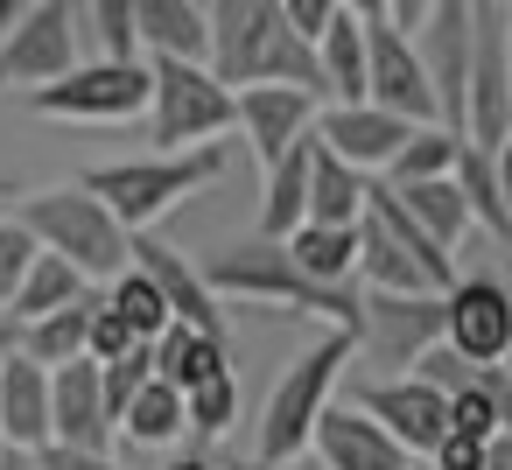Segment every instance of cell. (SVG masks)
Masks as SVG:
<instances>
[{"label": "cell", "instance_id": "obj_34", "mask_svg": "<svg viewBox=\"0 0 512 470\" xmlns=\"http://www.w3.org/2000/svg\"><path fill=\"white\" fill-rule=\"evenodd\" d=\"M29 260H36V232H29L15 211H0V309H8V295L22 288Z\"/></svg>", "mask_w": 512, "mask_h": 470}, {"label": "cell", "instance_id": "obj_21", "mask_svg": "<svg viewBox=\"0 0 512 470\" xmlns=\"http://www.w3.org/2000/svg\"><path fill=\"white\" fill-rule=\"evenodd\" d=\"M309 141H288L274 162H267V190H260V239H288L302 218H309Z\"/></svg>", "mask_w": 512, "mask_h": 470}, {"label": "cell", "instance_id": "obj_12", "mask_svg": "<svg viewBox=\"0 0 512 470\" xmlns=\"http://www.w3.org/2000/svg\"><path fill=\"white\" fill-rule=\"evenodd\" d=\"M351 407H365V414H372L407 456H428V449L442 442V428H449V393L428 386L421 372H386V379L358 386Z\"/></svg>", "mask_w": 512, "mask_h": 470}, {"label": "cell", "instance_id": "obj_5", "mask_svg": "<svg viewBox=\"0 0 512 470\" xmlns=\"http://www.w3.org/2000/svg\"><path fill=\"white\" fill-rule=\"evenodd\" d=\"M456 281V253H442L386 183H365V211H358V288H386V295H442Z\"/></svg>", "mask_w": 512, "mask_h": 470}, {"label": "cell", "instance_id": "obj_20", "mask_svg": "<svg viewBox=\"0 0 512 470\" xmlns=\"http://www.w3.org/2000/svg\"><path fill=\"white\" fill-rule=\"evenodd\" d=\"M134 50L141 57H204L211 50L204 0H134Z\"/></svg>", "mask_w": 512, "mask_h": 470}, {"label": "cell", "instance_id": "obj_51", "mask_svg": "<svg viewBox=\"0 0 512 470\" xmlns=\"http://www.w3.org/2000/svg\"><path fill=\"white\" fill-rule=\"evenodd\" d=\"M505 211H512V190H505Z\"/></svg>", "mask_w": 512, "mask_h": 470}, {"label": "cell", "instance_id": "obj_16", "mask_svg": "<svg viewBox=\"0 0 512 470\" xmlns=\"http://www.w3.org/2000/svg\"><path fill=\"white\" fill-rule=\"evenodd\" d=\"M113 407L99 386V358H64L50 365V442L71 449H113Z\"/></svg>", "mask_w": 512, "mask_h": 470}, {"label": "cell", "instance_id": "obj_11", "mask_svg": "<svg viewBox=\"0 0 512 470\" xmlns=\"http://www.w3.org/2000/svg\"><path fill=\"white\" fill-rule=\"evenodd\" d=\"M428 344H442V295H386V288H365V302H358V351L372 365L407 372Z\"/></svg>", "mask_w": 512, "mask_h": 470}, {"label": "cell", "instance_id": "obj_17", "mask_svg": "<svg viewBox=\"0 0 512 470\" xmlns=\"http://www.w3.org/2000/svg\"><path fill=\"white\" fill-rule=\"evenodd\" d=\"M309 456H316L323 470H400V463H407V449H400L365 407H351V400H330V407L316 414Z\"/></svg>", "mask_w": 512, "mask_h": 470}, {"label": "cell", "instance_id": "obj_45", "mask_svg": "<svg viewBox=\"0 0 512 470\" xmlns=\"http://www.w3.org/2000/svg\"><path fill=\"white\" fill-rule=\"evenodd\" d=\"M344 15H358V22H386V0H337Z\"/></svg>", "mask_w": 512, "mask_h": 470}, {"label": "cell", "instance_id": "obj_27", "mask_svg": "<svg viewBox=\"0 0 512 470\" xmlns=\"http://www.w3.org/2000/svg\"><path fill=\"white\" fill-rule=\"evenodd\" d=\"M316 71H323V99H365V22L358 15H337L323 36H316Z\"/></svg>", "mask_w": 512, "mask_h": 470}, {"label": "cell", "instance_id": "obj_40", "mask_svg": "<svg viewBox=\"0 0 512 470\" xmlns=\"http://www.w3.org/2000/svg\"><path fill=\"white\" fill-rule=\"evenodd\" d=\"M43 463L50 470H127L113 463V449H71V442H43Z\"/></svg>", "mask_w": 512, "mask_h": 470}, {"label": "cell", "instance_id": "obj_42", "mask_svg": "<svg viewBox=\"0 0 512 470\" xmlns=\"http://www.w3.org/2000/svg\"><path fill=\"white\" fill-rule=\"evenodd\" d=\"M0 470H50L43 449H22V442H0Z\"/></svg>", "mask_w": 512, "mask_h": 470}, {"label": "cell", "instance_id": "obj_37", "mask_svg": "<svg viewBox=\"0 0 512 470\" xmlns=\"http://www.w3.org/2000/svg\"><path fill=\"white\" fill-rule=\"evenodd\" d=\"M449 428H456V435H477V442H484V435H498V414H491V393L477 386V372L449 393Z\"/></svg>", "mask_w": 512, "mask_h": 470}, {"label": "cell", "instance_id": "obj_33", "mask_svg": "<svg viewBox=\"0 0 512 470\" xmlns=\"http://www.w3.org/2000/svg\"><path fill=\"white\" fill-rule=\"evenodd\" d=\"M183 421H190L197 435H225V428L239 421V365H225V372H211L204 386H190V393H183Z\"/></svg>", "mask_w": 512, "mask_h": 470}, {"label": "cell", "instance_id": "obj_35", "mask_svg": "<svg viewBox=\"0 0 512 470\" xmlns=\"http://www.w3.org/2000/svg\"><path fill=\"white\" fill-rule=\"evenodd\" d=\"M85 15H92V36L106 57H141L134 50V0H85Z\"/></svg>", "mask_w": 512, "mask_h": 470}, {"label": "cell", "instance_id": "obj_19", "mask_svg": "<svg viewBox=\"0 0 512 470\" xmlns=\"http://www.w3.org/2000/svg\"><path fill=\"white\" fill-rule=\"evenodd\" d=\"M0 442L22 449L50 442V365H36L22 344L0 358Z\"/></svg>", "mask_w": 512, "mask_h": 470}, {"label": "cell", "instance_id": "obj_31", "mask_svg": "<svg viewBox=\"0 0 512 470\" xmlns=\"http://www.w3.org/2000/svg\"><path fill=\"white\" fill-rule=\"evenodd\" d=\"M99 295H106V302L120 309V323H127L134 337H148V344L176 323V316H169V302H162V288H155V274H148V267H134V260H127L113 281H99Z\"/></svg>", "mask_w": 512, "mask_h": 470}, {"label": "cell", "instance_id": "obj_3", "mask_svg": "<svg viewBox=\"0 0 512 470\" xmlns=\"http://www.w3.org/2000/svg\"><path fill=\"white\" fill-rule=\"evenodd\" d=\"M218 176H225V148L204 141V148H155V155H134V162H99L78 183L92 197H106L127 232H148L155 218H169L176 204H190Z\"/></svg>", "mask_w": 512, "mask_h": 470}, {"label": "cell", "instance_id": "obj_46", "mask_svg": "<svg viewBox=\"0 0 512 470\" xmlns=\"http://www.w3.org/2000/svg\"><path fill=\"white\" fill-rule=\"evenodd\" d=\"M162 470H225V463H218V456H204V449H190V456H169Z\"/></svg>", "mask_w": 512, "mask_h": 470}, {"label": "cell", "instance_id": "obj_36", "mask_svg": "<svg viewBox=\"0 0 512 470\" xmlns=\"http://www.w3.org/2000/svg\"><path fill=\"white\" fill-rule=\"evenodd\" d=\"M134 344H148V337H134V330L120 323V309L99 295V302H92V330H85V358H99V365H106V358L134 351Z\"/></svg>", "mask_w": 512, "mask_h": 470}, {"label": "cell", "instance_id": "obj_1", "mask_svg": "<svg viewBox=\"0 0 512 470\" xmlns=\"http://www.w3.org/2000/svg\"><path fill=\"white\" fill-rule=\"evenodd\" d=\"M211 15V50L204 64L239 92V85H302L323 99L316 43H302L281 15V0H204Z\"/></svg>", "mask_w": 512, "mask_h": 470}, {"label": "cell", "instance_id": "obj_43", "mask_svg": "<svg viewBox=\"0 0 512 470\" xmlns=\"http://www.w3.org/2000/svg\"><path fill=\"white\" fill-rule=\"evenodd\" d=\"M477 470H512V435L498 428V435H484V463Z\"/></svg>", "mask_w": 512, "mask_h": 470}, {"label": "cell", "instance_id": "obj_41", "mask_svg": "<svg viewBox=\"0 0 512 470\" xmlns=\"http://www.w3.org/2000/svg\"><path fill=\"white\" fill-rule=\"evenodd\" d=\"M477 386L491 393V414H498V428L512 435V372H505V365H477Z\"/></svg>", "mask_w": 512, "mask_h": 470}, {"label": "cell", "instance_id": "obj_50", "mask_svg": "<svg viewBox=\"0 0 512 470\" xmlns=\"http://www.w3.org/2000/svg\"><path fill=\"white\" fill-rule=\"evenodd\" d=\"M400 470H435V463H428V456H407V463H400Z\"/></svg>", "mask_w": 512, "mask_h": 470}, {"label": "cell", "instance_id": "obj_4", "mask_svg": "<svg viewBox=\"0 0 512 470\" xmlns=\"http://www.w3.org/2000/svg\"><path fill=\"white\" fill-rule=\"evenodd\" d=\"M15 218L36 232L43 253H64L85 281H113L134 260V232L113 218L106 197H92L85 183H57V190H22Z\"/></svg>", "mask_w": 512, "mask_h": 470}, {"label": "cell", "instance_id": "obj_48", "mask_svg": "<svg viewBox=\"0 0 512 470\" xmlns=\"http://www.w3.org/2000/svg\"><path fill=\"white\" fill-rule=\"evenodd\" d=\"M253 470H323V463H316V456L302 449V456H288V463H253Z\"/></svg>", "mask_w": 512, "mask_h": 470}, {"label": "cell", "instance_id": "obj_25", "mask_svg": "<svg viewBox=\"0 0 512 470\" xmlns=\"http://www.w3.org/2000/svg\"><path fill=\"white\" fill-rule=\"evenodd\" d=\"M365 169H351L344 155H330L323 141H309V218L316 225H358L365 211Z\"/></svg>", "mask_w": 512, "mask_h": 470}, {"label": "cell", "instance_id": "obj_15", "mask_svg": "<svg viewBox=\"0 0 512 470\" xmlns=\"http://www.w3.org/2000/svg\"><path fill=\"white\" fill-rule=\"evenodd\" d=\"M134 267H148V274H155V288H162V302H169V316H176V323H197V330H211V337H232L225 302L211 295L204 267H197L183 246H169V239H155V232H134Z\"/></svg>", "mask_w": 512, "mask_h": 470}, {"label": "cell", "instance_id": "obj_53", "mask_svg": "<svg viewBox=\"0 0 512 470\" xmlns=\"http://www.w3.org/2000/svg\"><path fill=\"white\" fill-rule=\"evenodd\" d=\"M505 260H512V253H505Z\"/></svg>", "mask_w": 512, "mask_h": 470}, {"label": "cell", "instance_id": "obj_44", "mask_svg": "<svg viewBox=\"0 0 512 470\" xmlns=\"http://www.w3.org/2000/svg\"><path fill=\"white\" fill-rule=\"evenodd\" d=\"M421 8H428V0H386V22H400V29H414V22H421Z\"/></svg>", "mask_w": 512, "mask_h": 470}, {"label": "cell", "instance_id": "obj_14", "mask_svg": "<svg viewBox=\"0 0 512 470\" xmlns=\"http://www.w3.org/2000/svg\"><path fill=\"white\" fill-rule=\"evenodd\" d=\"M407 127L414 120H400V113H386V106H372V99H330V106H316V141L330 148V155H344L351 169H365V176H379L393 155H400V141H407Z\"/></svg>", "mask_w": 512, "mask_h": 470}, {"label": "cell", "instance_id": "obj_13", "mask_svg": "<svg viewBox=\"0 0 512 470\" xmlns=\"http://www.w3.org/2000/svg\"><path fill=\"white\" fill-rule=\"evenodd\" d=\"M365 99L400 113V120H442L435 113V92H428V71L414 57V36L400 22H365Z\"/></svg>", "mask_w": 512, "mask_h": 470}, {"label": "cell", "instance_id": "obj_39", "mask_svg": "<svg viewBox=\"0 0 512 470\" xmlns=\"http://www.w3.org/2000/svg\"><path fill=\"white\" fill-rule=\"evenodd\" d=\"M428 463H435V470H477V463H484V442H477V435L442 428V442L428 449Z\"/></svg>", "mask_w": 512, "mask_h": 470}, {"label": "cell", "instance_id": "obj_10", "mask_svg": "<svg viewBox=\"0 0 512 470\" xmlns=\"http://www.w3.org/2000/svg\"><path fill=\"white\" fill-rule=\"evenodd\" d=\"M442 344L463 351L470 365H505L512 358V288L498 274H456L442 288Z\"/></svg>", "mask_w": 512, "mask_h": 470}, {"label": "cell", "instance_id": "obj_2", "mask_svg": "<svg viewBox=\"0 0 512 470\" xmlns=\"http://www.w3.org/2000/svg\"><path fill=\"white\" fill-rule=\"evenodd\" d=\"M197 267H204V281H211L218 302H281V309H295V316H316L323 330H351V344H358V302H365V288H358V281H351V288L309 281V274L288 260L281 239H260V232H253V239L211 253V260H197Z\"/></svg>", "mask_w": 512, "mask_h": 470}, {"label": "cell", "instance_id": "obj_38", "mask_svg": "<svg viewBox=\"0 0 512 470\" xmlns=\"http://www.w3.org/2000/svg\"><path fill=\"white\" fill-rule=\"evenodd\" d=\"M281 15H288V29H295L302 43H316V36H323L344 8H337V0H281Z\"/></svg>", "mask_w": 512, "mask_h": 470}, {"label": "cell", "instance_id": "obj_28", "mask_svg": "<svg viewBox=\"0 0 512 470\" xmlns=\"http://www.w3.org/2000/svg\"><path fill=\"white\" fill-rule=\"evenodd\" d=\"M190 421H183V393L155 372V379H141V393L120 407V435L127 442H141V449H169L176 435H183Z\"/></svg>", "mask_w": 512, "mask_h": 470}, {"label": "cell", "instance_id": "obj_30", "mask_svg": "<svg viewBox=\"0 0 512 470\" xmlns=\"http://www.w3.org/2000/svg\"><path fill=\"white\" fill-rule=\"evenodd\" d=\"M456 190H463V204H470V225H484V232H498V239H512V211H505V190H498V169H491V148L484 141H463L456 148Z\"/></svg>", "mask_w": 512, "mask_h": 470}, {"label": "cell", "instance_id": "obj_7", "mask_svg": "<svg viewBox=\"0 0 512 470\" xmlns=\"http://www.w3.org/2000/svg\"><path fill=\"white\" fill-rule=\"evenodd\" d=\"M232 127H239V99L204 57H148V141L155 148H204Z\"/></svg>", "mask_w": 512, "mask_h": 470}, {"label": "cell", "instance_id": "obj_47", "mask_svg": "<svg viewBox=\"0 0 512 470\" xmlns=\"http://www.w3.org/2000/svg\"><path fill=\"white\" fill-rule=\"evenodd\" d=\"M29 8H36V0H0V36H8V29H15Z\"/></svg>", "mask_w": 512, "mask_h": 470}, {"label": "cell", "instance_id": "obj_6", "mask_svg": "<svg viewBox=\"0 0 512 470\" xmlns=\"http://www.w3.org/2000/svg\"><path fill=\"white\" fill-rule=\"evenodd\" d=\"M351 351H358L351 330H323V337L274 379V393H267V407H260V428H253V463H288V456L309 449V428H316V414L337 400V379H344Z\"/></svg>", "mask_w": 512, "mask_h": 470}, {"label": "cell", "instance_id": "obj_22", "mask_svg": "<svg viewBox=\"0 0 512 470\" xmlns=\"http://www.w3.org/2000/svg\"><path fill=\"white\" fill-rule=\"evenodd\" d=\"M379 183H386V176H379ZM386 190L400 197V211H407L442 253L463 246V232H470V204H463L456 176H414V183H386Z\"/></svg>", "mask_w": 512, "mask_h": 470}, {"label": "cell", "instance_id": "obj_29", "mask_svg": "<svg viewBox=\"0 0 512 470\" xmlns=\"http://www.w3.org/2000/svg\"><path fill=\"white\" fill-rule=\"evenodd\" d=\"M92 281L64 260V253H43L36 246V260H29V274H22V288L8 295V316L15 323H29V316H43V309H64V302H78Z\"/></svg>", "mask_w": 512, "mask_h": 470}, {"label": "cell", "instance_id": "obj_18", "mask_svg": "<svg viewBox=\"0 0 512 470\" xmlns=\"http://www.w3.org/2000/svg\"><path fill=\"white\" fill-rule=\"evenodd\" d=\"M232 99H239V134H246V148H253L260 169L288 141L316 134V92H302V85H239Z\"/></svg>", "mask_w": 512, "mask_h": 470}, {"label": "cell", "instance_id": "obj_26", "mask_svg": "<svg viewBox=\"0 0 512 470\" xmlns=\"http://www.w3.org/2000/svg\"><path fill=\"white\" fill-rule=\"evenodd\" d=\"M92 302H99V281H92V288H85L78 302H64V309H43V316H29V323H22V351H29L36 365H64V358H85Z\"/></svg>", "mask_w": 512, "mask_h": 470}, {"label": "cell", "instance_id": "obj_24", "mask_svg": "<svg viewBox=\"0 0 512 470\" xmlns=\"http://www.w3.org/2000/svg\"><path fill=\"white\" fill-rule=\"evenodd\" d=\"M225 365H239V358H232V337H211V330H197V323H169V330L155 337V372H162L176 393L204 386V379L225 372Z\"/></svg>", "mask_w": 512, "mask_h": 470}, {"label": "cell", "instance_id": "obj_52", "mask_svg": "<svg viewBox=\"0 0 512 470\" xmlns=\"http://www.w3.org/2000/svg\"><path fill=\"white\" fill-rule=\"evenodd\" d=\"M505 8H512V0H505Z\"/></svg>", "mask_w": 512, "mask_h": 470}, {"label": "cell", "instance_id": "obj_8", "mask_svg": "<svg viewBox=\"0 0 512 470\" xmlns=\"http://www.w3.org/2000/svg\"><path fill=\"white\" fill-rule=\"evenodd\" d=\"M29 113L43 120H78V127H120L148 113V57H78L64 78L22 92Z\"/></svg>", "mask_w": 512, "mask_h": 470}, {"label": "cell", "instance_id": "obj_9", "mask_svg": "<svg viewBox=\"0 0 512 470\" xmlns=\"http://www.w3.org/2000/svg\"><path fill=\"white\" fill-rule=\"evenodd\" d=\"M78 64V0H36V8L0 36V92L50 85Z\"/></svg>", "mask_w": 512, "mask_h": 470}, {"label": "cell", "instance_id": "obj_32", "mask_svg": "<svg viewBox=\"0 0 512 470\" xmlns=\"http://www.w3.org/2000/svg\"><path fill=\"white\" fill-rule=\"evenodd\" d=\"M456 148H463V134L456 127H442V120H421V127H407V141H400V155L379 169L386 183H414V176H449L456 169Z\"/></svg>", "mask_w": 512, "mask_h": 470}, {"label": "cell", "instance_id": "obj_49", "mask_svg": "<svg viewBox=\"0 0 512 470\" xmlns=\"http://www.w3.org/2000/svg\"><path fill=\"white\" fill-rule=\"evenodd\" d=\"M8 197H22V183H15V176H0V204H8Z\"/></svg>", "mask_w": 512, "mask_h": 470}, {"label": "cell", "instance_id": "obj_23", "mask_svg": "<svg viewBox=\"0 0 512 470\" xmlns=\"http://www.w3.org/2000/svg\"><path fill=\"white\" fill-rule=\"evenodd\" d=\"M281 246H288V260H295L309 281H323V288H351V281H358V225H316V218H302Z\"/></svg>", "mask_w": 512, "mask_h": 470}]
</instances>
